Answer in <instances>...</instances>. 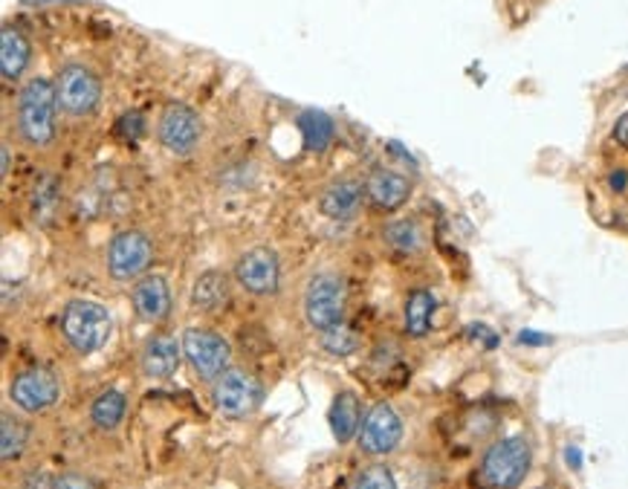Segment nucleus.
<instances>
[{
    "instance_id": "obj_1",
    "label": "nucleus",
    "mask_w": 628,
    "mask_h": 489,
    "mask_svg": "<svg viewBox=\"0 0 628 489\" xmlns=\"http://www.w3.org/2000/svg\"><path fill=\"white\" fill-rule=\"evenodd\" d=\"M55 110H58V93L53 82L44 76L30 78L18 96V134L26 146L41 148L53 142Z\"/></svg>"
},
{
    "instance_id": "obj_2",
    "label": "nucleus",
    "mask_w": 628,
    "mask_h": 489,
    "mask_svg": "<svg viewBox=\"0 0 628 489\" xmlns=\"http://www.w3.org/2000/svg\"><path fill=\"white\" fill-rule=\"evenodd\" d=\"M533 467V446L528 437L496 440L481 458V481L490 489H519Z\"/></svg>"
},
{
    "instance_id": "obj_3",
    "label": "nucleus",
    "mask_w": 628,
    "mask_h": 489,
    "mask_svg": "<svg viewBox=\"0 0 628 489\" xmlns=\"http://www.w3.org/2000/svg\"><path fill=\"white\" fill-rule=\"evenodd\" d=\"M114 330V319H110L108 307L96 305V301H70L62 310V333L67 344L76 353L87 357V353L102 351L110 339Z\"/></svg>"
},
{
    "instance_id": "obj_4",
    "label": "nucleus",
    "mask_w": 628,
    "mask_h": 489,
    "mask_svg": "<svg viewBox=\"0 0 628 489\" xmlns=\"http://www.w3.org/2000/svg\"><path fill=\"white\" fill-rule=\"evenodd\" d=\"M348 287L339 273H319L305 290V316L316 330H328L345 316Z\"/></svg>"
},
{
    "instance_id": "obj_5",
    "label": "nucleus",
    "mask_w": 628,
    "mask_h": 489,
    "mask_svg": "<svg viewBox=\"0 0 628 489\" xmlns=\"http://www.w3.org/2000/svg\"><path fill=\"white\" fill-rule=\"evenodd\" d=\"M212 400H215L217 412L241 421V417H249V414L258 412L260 400H264V389H260L255 374H249L244 368H230V371H223L215 380Z\"/></svg>"
},
{
    "instance_id": "obj_6",
    "label": "nucleus",
    "mask_w": 628,
    "mask_h": 489,
    "mask_svg": "<svg viewBox=\"0 0 628 489\" xmlns=\"http://www.w3.org/2000/svg\"><path fill=\"white\" fill-rule=\"evenodd\" d=\"M183 353L200 380H217L223 371H230V342L206 328H192L183 333Z\"/></svg>"
},
{
    "instance_id": "obj_7",
    "label": "nucleus",
    "mask_w": 628,
    "mask_h": 489,
    "mask_svg": "<svg viewBox=\"0 0 628 489\" xmlns=\"http://www.w3.org/2000/svg\"><path fill=\"white\" fill-rule=\"evenodd\" d=\"M55 93H58V107H62L67 116H91L96 107H99V78L93 76L91 67L85 64H67V67L58 73V82H55Z\"/></svg>"
},
{
    "instance_id": "obj_8",
    "label": "nucleus",
    "mask_w": 628,
    "mask_h": 489,
    "mask_svg": "<svg viewBox=\"0 0 628 489\" xmlns=\"http://www.w3.org/2000/svg\"><path fill=\"white\" fill-rule=\"evenodd\" d=\"M157 137L162 148L174 157H189L200 146L203 137V123L189 105H169L162 110L160 125H157Z\"/></svg>"
},
{
    "instance_id": "obj_9",
    "label": "nucleus",
    "mask_w": 628,
    "mask_h": 489,
    "mask_svg": "<svg viewBox=\"0 0 628 489\" xmlns=\"http://www.w3.org/2000/svg\"><path fill=\"white\" fill-rule=\"evenodd\" d=\"M151 241H148L142 232H119L108 246V273L116 281L142 278V273H146L148 264H151Z\"/></svg>"
},
{
    "instance_id": "obj_10",
    "label": "nucleus",
    "mask_w": 628,
    "mask_h": 489,
    "mask_svg": "<svg viewBox=\"0 0 628 489\" xmlns=\"http://www.w3.org/2000/svg\"><path fill=\"white\" fill-rule=\"evenodd\" d=\"M9 397L23 412H46L58 400V380L46 368H26L9 385Z\"/></svg>"
},
{
    "instance_id": "obj_11",
    "label": "nucleus",
    "mask_w": 628,
    "mask_h": 489,
    "mask_svg": "<svg viewBox=\"0 0 628 489\" xmlns=\"http://www.w3.org/2000/svg\"><path fill=\"white\" fill-rule=\"evenodd\" d=\"M235 278L253 296H273L278 290V281H281L276 253L267 246H255V249L244 253L235 264Z\"/></svg>"
},
{
    "instance_id": "obj_12",
    "label": "nucleus",
    "mask_w": 628,
    "mask_h": 489,
    "mask_svg": "<svg viewBox=\"0 0 628 489\" xmlns=\"http://www.w3.org/2000/svg\"><path fill=\"white\" fill-rule=\"evenodd\" d=\"M400 437H403V421L388 403L374 405L369 417L362 421L360 446L369 455H388L400 444Z\"/></svg>"
},
{
    "instance_id": "obj_13",
    "label": "nucleus",
    "mask_w": 628,
    "mask_h": 489,
    "mask_svg": "<svg viewBox=\"0 0 628 489\" xmlns=\"http://www.w3.org/2000/svg\"><path fill=\"white\" fill-rule=\"evenodd\" d=\"M134 310L142 321H162L171 313V290L166 278L160 276H142L134 284Z\"/></svg>"
},
{
    "instance_id": "obj_14",
    "label": "nucleus",
    "mask_w": 628,
    "mask_h": 489,
    "mask_svg": "<svg viewBox=\"0 0 628 489\" xmlns=\"http://www.w3.org/2000/svg\"><path fill=\"white\" fill-rule=\"evenodd\" d=\"M365 194H369V200L376 209L394 212V209L403 206L408 194H412V180H408L406 174H400V171L376 169L374 174L369 177V183H365Z\"/></svg>"
},
{
    "instance_id": "obj_15",
    "label": "nucleus",
    "mask_w": 628,
    "mask_h": 489,
    "mask_svg": "<svg viewBox=\"0 0 628 489\" xmlns=\"http://www.w3.org/2000/svg\"><path fill=\"white\" fill-rule=\"evenodd\" d=\"M360 200L362 183L353 180V177H345V180H337V183H330L324 189L322 198H319V212L324 217H333V221H345V217H351L360 209Z\"/></svg>"
},
{
    "instance_id": "obj_16",
    "label": "nucleus",
    "mask_w": 628,
    "mask_h": 489,
    "mask_svg": "<svg viewBox=\"0 0 628 489\" xmlns=\"http://www.w3.org/2000/svg\"><path fill=\"white\" fill-rule=\"evenodd\" d=\"M180 368V344L171 337H151L142 348V371L151 380H166Z\"/></svg>"
},
{
    "instance_id": "obj_17",
    "label": "nucleus",
    "mask_w": 628,
    "mask_h": 489,
    "mask_svg": "<svg viewBox=\"0 0 628 489\" xmlns=\"http://www.w3.org/2000/svg\"><path fill=\"white\" fill-rule=\"evenodd\" d=\"M360 397L353 391H339L333 405H330V428L339 444H351L353 437L360 435Z\"/></svg>"
},
{
    "instance_id": "obj_18",
    "label": "nucleus",
    "mask_w": 628,
    "mask_h": 489,
    "mask_svg": "<svg viewBox=\"0 0 628 489\" xmlns=\"http://www.w3.org/2000/svg\"><path fill=\"white\" fill-rule=\"evenodd\" d=\"M30 64V41L15 26H3L0 35V73L7 82H18Z\"/></svg>"
},
{
    "instance_id": "obj_19",
    "label": "nucleus",
    "mask_w": 628,
    "mask_h": 489,
    "mask_svg": "<svg viewBox=\"0 0 628 489\" xmlns=\"http://www.w3.org/2000/svg\"><path fill=\"white\" fill-rule=\"evenodd\" d=\"M230 301V278L223 276L221 269H209L194 281L192 287V305L198 310H217Z\"/></svg>"
},
{
    "instance_id": "obj_20",
    "label": "nucleus",
    "mask_w": 628,
    "mask_h": 489,
    "mask_svg": "<svg viewBox=\"0 0 628 489\" xmlns=\"http://www.w3.org/2000/svg\"><path fill=\"white\" fill-rule=\"evenodd\" d=\"M299 130L307 151L322 153L324 148L330 146V139H333V123H330V116L322 114V110H313V107L299 114Z\"/></svg>"
},
{
    "instance_id": "obj_21",
    "label": "nucleus",
    "mask_w": 628,
    "mask_h": 489,
    "mask_svg": "<svg viewBox=\"0 0 628 489\" xmlns=\"http://www.w3.org/2000/svg\"><path fill=\"white\" fill-rule=\"evenodd\" d=\"M435 296L432 290H414L406 301V330L414 339H423L432 330V316H435Z\"/></svg>"
},
{
    "instance_id": "obj_22",
    "label": "nucleus",
    "mask_w": 628,
    "mask_h": 489,
    "mask_svg": "<svg viewBox=\"0 0 628 489\" xmlns=\"http://www.w3.org/2000/svg\"><path fill=\"white\" fill-rule=\"evenodd\" d=\"M385 244L403 255H417L426 246V232L417 221H394L385 226Z\"/></svg>"
},
{
    "instance_id": "obj_23",
    "label": "nucleus",
    "mask_w": 628,
    "mask_h": 489,
    "mask_svg": "<svg viewBox=\"0 0 628 489\" xmlns=\"http://www.w3.org/2000/svg\"><path fill=\"white\" fill-rule=\"evenodd\" d=\"M125 408H128V400H125L123 391H105V394H99V397L93 400L91 405V417L93 423L99 428H105V432H110V428H116L119 423H123L125 417Z\"/></svg>"
},
{
    "instance_id": "obj_24",
    "label": "nucleus",
    "mask_w": 628,
    "mask_h": 489,
    "mask_svg": "<svg viewBox=\"0 0 628 489\" xmlns=\"http://www.w3.org/2000/svg\"><path fill=\"white\" fill-rule=\"evenodd\" d=\"M26 440H30V426L21 417H15V414L3 412V417H0V458H21Z\"/></svg>"
},
{
    "instance_id": "obj_25",
    "label": "nucleus",
    "mask_w": 628,
    "mask_h": 489,
    "mask_svg": "<svg viewBox=\"0 0 628 489\" xmlns=\"http://www.w3.org/2000/svg\"><path fill=\"white\" fill-rule=\"evenodd\" d=\"M319 344H322L328 353H333V357H348V353H353L356 348H360V339H356V333H353L348 325L339 321V325H333V328L322 330Z\"/></svg>"
},
{
    "instance_id": "obj_26",
    "label": "nucleus",
    "mask_w": 628,
    "mask_h": 489,
    "mask_svg": "<svg viewBox=\"0 0 628 489\" xmlns=\"http://www.w3.org/2000/svg\"><path fill=\"white\" fill-rule=\"evenodd\" d=\"M348 489H397V481H394V475H391L388 467L371 464V467L360 469V472L353 475V481Z\"/></svg>"
},
{
    "instance_id": "obj_27",
    "label": "nucleus",
    "mask_w": 628,
    "mask_h": 489,
    "mask_svg": "<svg viewBox=\"0 0 628 489\" xmlns=\"http://www.w3.org/2000/svg\"><path fill=\"white\" fill-rule=\"evenodd\" d=\"M55 198H58V192H55L53 180H50V177L39 180V183H35V192H32V209H35V217H44L46 212H53Z\"/></svg>"
},
{
    "instance_id": "obj_28",
    "label": "nucleus",
    "mask_w": 628,
    "mask_h": 489,
    "mask_svg": "<svg viewBox=\"0 0 628 489\" xmlns=\"http://www.w3.org/2000/svg\"><path fill=\"white\" fill-rule=\"evenodd\" d=\"M53 489H93V481L78 472H64L55 478Z\"/></svg>"
},
{
    "instance_id": "obj_29",
    "label": "nucleus",
    "mask_w": 628,
    "mask_h": 489,
    "mask_svg": "<svg viewBox=\"0 0 628 489\" xmlns=\"http://www.w3.org/2000/svg\"><path fill=\"white\" fill-rule=\"evenodd\" d=\"M608 185H611L614 192L617 194H622L628 189V171L626 169H617V171H611L608 174Z\"/></svg>"
},
{
    "instance_id": "obj_30",
    "label": "nucleus",
    "mask_w": 628,
    "mask_h": 489,
    "mask_svg": "<svg viewBox=\"0 0 628 489\" xmlns=\"http://www.w3.org/2000/svg\"><path fill=\"white\" fill-rule=\"evenodd\" d=\"M614 139H617L622 148H628V114H622L620 119H617V125H614Z\"/></svg>"
},
{
    "instance_id": "obj_31",
    "label": "nucleus",
    "mask_w": 628,
    "mask_h": 489,
    "mask_svg": "<svg viewBox=\"0 0 628 489\" xmlns=\"http://www.w3.org/2000/svg\"><path fill=\"white\" fill-rule=\"evenodd\" d=\"M9 174V146H3V177Z\"/></svg>"
}]
</instances>
